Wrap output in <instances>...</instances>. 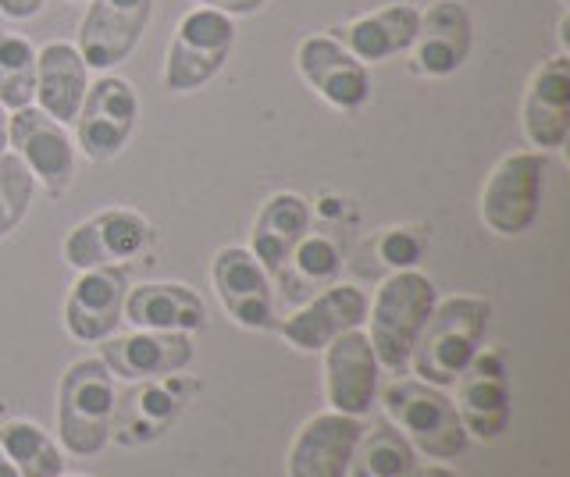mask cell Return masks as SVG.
Wrapping results in <instances>:
<instances>
[{"label": "cell", "mask_w": 570, "mask_h": 477, "mask_svg": "<svg viewBox=\"0 0 570 477\" xmlns=\"http://www.w3.org/2000/svg\"><path fill=\"white\" fill-rule=\"evenodd\" d=\"M492 325V304L481 296H450L439 299L421 339L410 352L414 375L435 388H453L456 378L478 357L485 331Z\"/></svg>", "instance_id": "cell-1"}, {"label": "cell", "mask_w": 570, "mask_h": 477, "mask_svg": "<svg viewBox=\"0 0 570 477\" xmlns=\"http://www.w3.org/2000/svg\"><path fill=\"white\" fill-rule=\"evenodd\" d=\"M439 304L435 281L421 275L417 268L406 271H392L379 292H374V304H367V342L379 357V367L389 375H403V367L410 364V352H414L421 328L428 325Z\"/></svg>", "instance_id": "cell-2"}, {"label": "cell", "mask_w": 570, "mask_h": 477, "mask_svg": "<svg viewBox=\"0 0 570 477\" xmlns=\"http://www.w3.org/2000/svg\"><path fill=\"white\" fill-rule=\"evenodd\" d=\"M115 375L100 357L76 360L58 385V438L71 456H97L111 441L115 420Z\"/></svg>", "instance_id": "cell-3"}, {"label": "cell", "mask_w": 570, "mask_h": 477, "mask_svg": "<svg viewBox=\"0 0 570 477\" xmlns=\"http://www.w3.org/2000/svg\"><path fill=\"white\" fill-rule=\"evenodd\" d=\"M389 424L428 459H453L468 449V431L442 388L421 378H396L382 388Z\"/></svg>", "instance_id": "cell-4"}, {"label": "cell", "mask_w": 570, "mask_h": 477, "mask_svg": "<svg viewBox=\"0 0 570 477\" xmlns=\"http://www.w3.org/2000/svg\"><path fill=\"white\" fill-rule=\"evenodd\" d=\"M546 171L549 157L542 150H517L507 153L492 168L481 189V221L489 232L513 239L524 236L539 221L542 197H546Z\"/></svg>", "instance_id": "cell-5"}, {"label": "cell", "mask_w": 570, "mask_h": 477, "mask_svg": "<svg viewBox=\"0 0 570 477\" xmlns=\"http://www.w3.org/2000/svg\"><path fill=\"white\" fill-rule=\"evenodd\" d=\"M232 47H236V26L228 14L214 8H193L183 14V22L175 29V40L165 58V82L168 93H193L207 86L222 72Z\"/></svg>", "instance_id": "cell-6"}, {"label": "cell", "mask_w": 570, "mask_h": 477, "mask_svg": "<svg viewBox=\"0 0 570 477\" xmlns=\"http://www.w3.org/2000/svg\"><path fill=\"white\" fill-rule=\"evenodd\" d=\"M150 242H154V228L147 218L129 207H111L71 228L61 242V257L76 271L125 268L129 260L147 254Z\"/></svg>", "instance_id": "cell-7"}, {"label": "cell", "mask_w": 570, "mask_h": 477, "mask_svg": "<svg viewBox=\"0 0 570 477\" xmlns=\"http://www.w3.org/2000/svg\"><path fill=\"white\" fill-rule=\"evenodd\" d=\"M139 118V97L129 79L100 76L82 97L76 115V143L86 161H111L125 150Z\"/></svg>", "instance_id": "cell-8"}, {"label": "cell", "mask_w": 570, "mask_h": 477, "mask_svg": "<svg viewBox=\"0 0 570 477\" xmlns=\"http://www.w3.org/2000/svg\"><path fill=\"white\" fill-rule=\"evenodd\" d=\"M453 410L463 424L468 438L495 441L510 428L513 396H510V370L499 349H478V357L456 378Z\"/></svg>", "instance_id": "cell-9"}, {"label": "cell", "mask_w": 570, "mask_h": 477, "mask_svg": "<svg viewBox=\"0 0 570 477\" xmlns=\"http://www.w3.org/2000/svg\"><path fill=\"white\" fill-rule=\"evenodd\" d=\"M8 147L22 157V165L32 171L50 197H65L71 179H76V147L61 121H53L40 108H22L8 118Z\"/></svg>", "instance_id": "cell-10"}, {"label": "cell", "mask_w": 570, "mask_h": 477, "mask_svg": "<svg viewBox=\"0 0 570 477\" xmlns=\"http://www.w3.org/2000/svg\"><path fill=\"white\" fill-rule=\"evenodd\" d=\"M154 19V0H94L86 8V19L79 26V54L86 68L121 64L139 47L142 32Z\"/></svg>", "instance_id": "cell-11"}, {"label": "cell", "mask_w": 570, "mask_h": 477, "mask_svg": "<svg viewBox=\"0 0 570 477\" xmlns=\"http://www.w3.org/2000/svg\"><path fill=\"white\" fill-rule=\"evenodd\" d=\"M210 281L218 292L225 314L239 328L264 331L275 321V292H272V275H267L257 257L246 246H225L214 254L210 264Z\"/></svg>", "instance_id": "cell-12"}, {"label": "cell", "mask_w": 570, "mask_h": 477, "mask_svg": "<svg viewBox=\"0 0 570 477\" xmlns=\"http://www.w3.org/2000/svg\"><path fill=\"white\" fill-rule=\"evenodd\" d=\"M364 438V420L325 410L314 414L296 431L289 456H285V474L289 477H346L353 453Z\"/></svg>", "instance_id": "cell-13"}, {"label": "cell", "mask_w": 570, "mask_h": 477, "mask_svg": "<svg viewBox=\"0 0 570 477\" xmlns=\"http://www.w3.org/2000/svg\"><path fill=\"white\" fill-rule=\"evenodd\" d=\"M321 352H325V399L332 410L350 417L371 414L374 399H379L382 367L367 342V331H343Z\"/></svg>", "instance_id": "cell-14"}, {"label": "cell", "mask_w": 570, "mask_h": 477, "mask_svg": "<svg viewBox=\"0 0 570 477\" xmlns=\"http://www.w3.org/2000/svg\"><path fill=\"white\" fill-rule=\"evenodd\" d=\"M196 346L183 331H147L136 328L129 335H111L100 346V360L107 364L115 378L125 381H150L183 375L193 364Z\"/></svg>", "instance_id": "cell-15"}, {"label": "cell", "mask_w": 570, "mask_h": 477, "mask_svg": "<svg viewBox=\"0 0 570 477\" xmlns=\"http://www.w3.org/2000/svg\"><path fill=\"white\" fill-rule=\"evenodd\" d=\"M129 275L125 268H89L79 271L65 299V331L76 342H104L125 321Z\"/></svg>", "instance_id": "cell-16"}, {"label": "cell", "mask_w": 570, "mask_h": 477, "mask_svg": "<svg viewBox=\"0 0 570 477\" xmlns=\"http://www.w3.org/2000/svg\"><path fill=\"white\" fill-rule=\"evenodd\" d=\"M296 68L311 90L338 111L364 108L371 97L367 64L356 61L335 37H307L296 47Z\"/></svg>", "instance_id": "cell-17"}, {"label": "cell", "mask_w": 570, "mask_h": 477, "mask_svg": "<svg viewBox=\"0 0 570 477\" xmlns=\"http://www.w3.org/2000/svg\"><path fill=\"white\" fill-rule=\"evenodd\" d=\"M367 321V296L350 281H335L325 292H317L311 304H303L278 325L282 339L299 352H321L343 331H353Z\"/></svg>", "instance_id": "cell-18"}, {"label": "cell", "mask_w": 570, "mask_h": 477, "mask_svg": "<svg viewBox=\"0 0 570 477\" xmlns=\"http://www.w3.org/2000/svg\"><path fill=\"white\" fill-rule=\"evenodd\" d=\"M474 26L471 14L460 0H435L432 8L421 11L417 37L410 43L414 50V68L428 79H450L471 58Z\"/></svg>", "instance_id": "cell-19"}, {"label": "cell", "mask_w": 570, "mask_h": 477, "mask_svg": "<svg viewBox=\"0 0 570 477\" xmlns=\"http://www.w3.org/2000/svg\"><path fill=\"white\" fill-rule=\"evenodd\" d=\"M521 126L531 147L542 153L560 150L570 139V58L557 54L531 76Z\"/></svg>", "instance_id": "cell-20"}, {"label": "cell", "mask_w": 570, "mask_h": 477, "mask_svg": "<svg viewBox=\"0 0 570 477\" xmlns=\"http://www.w3.org/2000/svg\"><path fill=\"white\" fill-rule=\"evenodd\" d=\"M125 321L147 331L193 335L207 328V307L200 292H193L183 281H147L125 296Z\"/></svg>", "instance_id": "cell-21"}, {"label": "cell", "mask_w": 570, "mask_h": 477, "mask_svg": "<svg viewBox=\"0 0 570 477\" xmlns=\"http://www.w3.org/2000/svg\"><path fill=\"white\" fill-rule=\"evenodd\" d=\"M311 232V203L299 192H275L261 207V215L249 232V254L257 257L261 268L278 278L289 264L299 239Z\"/></svg>", "instance_id": "cell-22"}, {"label": "cell", "mask_w": 570, "mask_h": 477, "mask_svg": "<svg viewBox=\"0 0 570 477\" xmlns=\"http://www.w3.org/2000/svg\"><path fill=\"white\" fill-rule=\"evenodd\" d=\"M175 388H178V375L150 378L142 381V388H132L125 403L115 406L111 435L125 441V446H142V441L160 438L186 406V396H178Z\"/></svg>", "instance_id": "cell-23"}, {"label": "cell", "mask_w": 570, "mask_h": 477, "mask_svg": "<svg viewBox=\"0 0 570 477\" xmlns=\"http://www.w3.org/2000/svg\"><path fill=\"white\" fill-rule=\"evenodd\" d=\"M417 19L421 11L414 4H389L382 11L361 14V19H353L332 32L356 61L374 64L410 50V43L417 37Z\"/></svg>", "instance_id": "cell-24"}, {"label": "cell", "mask_w": 570, "mask_h": 477, "mask_svg": "<svg viewBox=\"0 0 570 477\" xmlns=\"http://www.w3.org/2000/svg\"><path fill=\"white\" fill-rule=\"evenodd\" d=\"M89 90V68L71 43H47L36 50V100L53 121H76Z\"/></svg>", "instance_id": "cell-25"}, {"label": "cell", "mask_w": 570, "mask_h": 477, "mask_svg": "<svg viewBox=\"0 0 570 477\" xmlns=\"http://www.w3.org/2000/svg\"><path fill=\"white\" fill-rule=\"evenodd\" d=\"M0 449L8 453L22 477H65V453L40 424L8 420L0 424Z\"/></svg>", "instance_id": "cell-26"}, {"label": "cell", "mask_w": 570, "mask_h": 477, "mask_svg": "<svg viewBox=\"0 0 570 477\" xmlns=\"http://www.w3.org/2000/svg\"><path fill=\"white\" fill-rule=\"evenodd\" d=\"M414 470L417 449L392 424H379L374 431H364L346 477H414Z\"/></svg>", "instance_id": "cell-27"}, {"label": "cell", "mask_w": 570, "mask_h": 477, "mask_svg": "<svg viewBox=\"0 0 570 477\" xmlns=\"http://www.w3.org/2000/svg\"><path fill=\"white\" fill-rule=\"evenodd\" d=\"M36 100V47L26 37L0 32V103L22 111Z\"/></svg>", "instance_id": "cell-28"}, {"label": "cell", "mask_w": 570, "mask_h": 477, "mask_svg": "<svg viewBox=\"0 0 570 477\" xmlns=\"http://www.w3.org/2000/svg\"><path fill=\"white\" fill-rule=\"evenodd\" d=\"M32 192H36V179L22 165V157L0 153V239H8L22 225V218L29 215Z\"/></svg>", "instance_id": "cell-29"}, {"label": "cell", "mask_w": 570, "mask_h": 477, "mask_svg": "<svg viewBox=\"0 0 570 477\" xmlns=\"http://www.w3.org/2000/svg\"><path fill=\"white\" fill-rule=\"evenodd\" d=\"M289 268L303 281H314V286H321V281H332L338 275V268H343V254H338V246L328 236H311L307 232L293 250L289 264H285V271H289Z\"/></svg>", "instance_id": "cell-30"}, {"label": "cell", "mask_w": 570, "mask_h": 477, "mask_svg": "<svg viewBox=\"0 0 570 477\" xmlns=\"http://www.w3.org/2000/svg\"><path fill=\"white\" fill-rule=\"evenodd\" d=\"M374 254H379V260L389 264L392 271H406L421 260L424 242L414 232H406V228H392V232H385L374 242Z\"/></svg>", "instance_id": "cell-31"}, {"label": "cell", "mask_w": 570, "mask_h": 477, "mask_svg": "<svg viewBox=\"0 0 570 477\" xmlns=\"http://www.w3.org/2000/svg\"><path fill=\"white\" fill-rule=\"evenodd\" d=\"M200 8H214V11H222V14H257L261 8H267L272 0H196Z\"/></svg>", "instance_id": "cell-32"}, {"label": "cell", "mask_w": 570, "mask_h": 477, "mask_svg": "<svg viewBox=\"0 0 570 477\" xmlns=\"http://www.w3.org/2000/svg\"><path fill=\"white\" fill-rule=\"evenodd\" d=\"M43 4L47 0H0V11L14 22H26V19H36V14L43 11Z\"/></svg>", "instance_id": "cell-33"}, {"label": "cell", "mask_w": 570, "mask_h": 477, "mask_svg": "<svg viewBox=\"0 0 570 477\" xmlns=\"http://www.w3.org/2000/svg\"><path fill=\"white\" fill-rule=\"evenodd\" d=\"M414 477H456L450 467H442V464H432V467H417Z\"/></svg>", "instance_id": "cell-34"}, {"label": "cell", "mask_w": 570, "mask_h": 477, "mask_svg": "<svg viewBox=\"0 0 570 477\" xmlns=\"http://www.w3.org/2000/svg\"><path fill=\"white\" fill-rule=\"evenodd\" d=\"M0 153H8V111L0 103Z\"/></svg>", "instance_id": "cell-35"}, {"label": "cell", "mask_w": 570, "mask_h": 477, "mask_svg": "<svg viewBox=\"0 0 570 477\" xmlns=\"http://www.w3.org/2000/svg\"><path fill=\"white\" fill-rule=\"evenodd\" d=\"M0 477H22V474L14 470V464L8 459V453H4V449H0Z\"/></svg>", "instance_id": "cell-36"}, {"label": "cell", "mask_w": 570, "mask_h": 477, "mask_svg": "<svg viewBox=\"0 0 570 477\" xmlns=\"http://www.w3.org/2000/svg\"><path fill=\"white\" fill-rule=\"evenodd\" d=\"M560 4H570V0H560Z\"/></svg>", "instance_id": "cell-37"}]
</instances>
